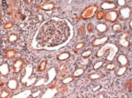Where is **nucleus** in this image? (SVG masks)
Masks as SVG:
<instances>
[{
  "label": "nucleus",
  "instance_id": "1",
  "mask_svg": "<svg viewBox=\"0 0 132 98\" xmlns=\"http://www.w3.org/2000/svg\"><path fill=\"white\" fill-rule=\"evenodd\" d=\"M34 71V66L32 64H29L25 67V74L21 79L22 84L26 87H30L35 83L37 80L36 77L32 78V75Z\"/></svg>",
  "mask_w": 132,
  "mask_h": 98
},
{
  "label": "nucleus",
  "instance_id": "2",
  "mask_svg": "<svg viewBox=\"0 0 132 98\" xmlns=\"http://www.w3.org/2000/svg\"><path fill=\"white\" fill-rule=\"evenodd\" d=\"M108 44V48L109 50V54L107 56L106 60L109 62H112L114 60V58L116 56V54L119 51V48L117 45L113 44V43H107Z\"/></svg>",
  "mask_w": 132,
  "mask_h": 98
},
{
  "label": "nucleus",
  "instance_id": "3",
  "mask_svg": "<svg viewBox=\"0 0 132 98\" xmlns=\"http://www.w3.org/2000/svg\"><path fill=\"white\" fill-rule=\"evenodd\" d=\"M128 35V32H125L119 35V37H118V43H119V44L123 48L126 49H127L130 46V42L127 40Z\"/></svg>",
  "mask_w": 132,
  "mask_h": 98
},
{
  "label": "nucleus",
  "instance_id": "4",
  "mask_svg": "<svg viewBox=\"0 0 132 98\" xmlns=\"http://www.w3.org/2000/svg\"><path fill=\"white\" fill-rule=\"evenodd\" d=\"M104 17L107 21L110 23H114L117 21L119 17V14L116 10H110L106 12V13L104 15Z\"/></svg>",
  "mask_w": 132,
  "mask_h": 98
},
{
  "label": "nucleus",
  "instance_id": "5",
  "mask_svg": "<svg viewBox=\"0 0 132 98\" xmlns=\"http://www.w3.org/2000/svg\"><path fill=\"white\" fill-rule=\"evenodd\" d=\"M120 17L119 19L121 21H125L130 18L131 14V9L129 7H123L119 9Z\"/></svg>",
  "mask_w": 132,
  "mask_h": 98
},
{
  "label": "nucleus",
  "instance_id": "6",
  "mask_svg": "<svg viewBox=\"0 0 132 98\" xmlns=\"http://www.w3.org/2000/svg\"><path fill=\"white\" fill-rule=\"evenodd\" d=\"M58 93V90L56 87L54 86H52L47 89V90L45 92L43 95H42L41 97L42 98H52L54 97L55 95Z\"/></svg>",
  "mask_w": 132,
  "mask_h": 98
},
{
  "label": "nucleus",
  "instance_id": "7",
  "mask_svg": "<svg viewBox=\"0 0 132 98\" xmlns=\"http://www.w3.org/2000/svg\"><path fill=\"white\" fill-rule=\"evenodd\" d=\"M24 64V61L23 59L20 58L17 59V60L14 62L13 66H12V68H13V72L15 73H20L21 70L22 69V68L23 67Z\"/></svg>",
  "mask_w": 132,
  "mask_h": 98
},
{
  "label": "nucleus",
  "instance_id": "8",
  "mask_svg": "<svg viewBox=\"0 0 132 98\" xmlns=\"http://www.w3.org/2000/svg\"><path fill=\"white\" fill-rule=\"evenodd\" d=\"M47 75H48V80L46 82L45 85H47L48 84L51 83L53 80L55 79L56 76V71L55 68H52L47 71Z\"/></svg>",
  "mask_w": 132,
  "mask_h": 98
},
{
  "label": "nucleus",
  "instance_id": "9",
  "mask_svg": "<svg viewBox=\"0 0 132 98\" xmlns=\"http://www.w3.org/2000/svg\"><path fill=\"white\" fill-rule=\"evenodd\" d=\"M109 36H104L102 37L101 38L95 39L93 41H92V46L93 47H98L99 46H100V45L105 44V43L109 40Z\"/></svg>",
  "mask_w": 132,
  "mask_h": 98
},
{
  "label": "nucleus",
  "instance_id": "10",
  "mask_svg": "<svg viewBox=\"0 0 132 98\" xmlns=\"http://www.w3.org/2000/svg\"><path fill=\"white\" fill-rule=\"evenodd\" d=\"M32 94V90L31 89H27L19 93L15 94V95L12 96L13 98H27L30 96Z\"/></svg>",
  "mask_w": 132,
  "mask_h": 98
},
{
  "label": "nucleus",
  "instance_id": "11",
  "mask_svg": "<svg viewBox=\"0 0 132 98\" xmlns=\"http://www.w3.org/2000/svg\"><path fill=\"white\" fill-rule=\"evenodd\" d=\"M100 8L102 10H112L117 8V6L113 2H104L101 4Z\"/></svg>",
  "mask_w": 132,
  "mask_h": 98
},
{
  "label": "nucleus",
  "instance_id": "12",
  "mask_svg": "<svg viewBox=\"0 0 132 98\" xmlns=\"http://www.w3.org/2000/svg\"><path fill=\"white\" fill-rule=\"evenodd\" d=\"M7 87L9 90H15L18 87V80L16 79H12L9 80L7 83Z\"/></svg>",
  "mask_w": 132,
  "mask_h": 98
},
{
  "label": "nucleus",
  "instance_id": "13",
  "mask_svg": "<svg viewBox=\"0 0 132 98\" xmlns=\"http://www.w3.org/2000/svg\"><path fill=\"white\" fill-rule=\"evenodd\" d=\"M0 73L3 76H6L9 74L10 68L7 64L3 63L1 65V66H0Z\"/></svg>",
  "mask_w": 132,
  "mask_h": 98
},
{
  "label": "nucleus",
  "instance_id": "14",
  "mask_svg": "<svg viewBox=\"0 0 132 98\" xmlns=\"http://www.w3.org/2000/svg\"><path fill=\"white\" fill-rule=\"evenodd\" d=\"M117 60L121 66H127L128 63V58L124 54H121L118 56Z\"/></svg>",
  "mask_w": 132,
  "mask_h": 98
},
{
  "label": "nucleus",
  "instance_id": "15",
  "mask_svg": "<svg viewBox=\"0 0 132 98\" xmlns=\"http://www.w3.org/2000/svg\"><path fill=\"white\" fill-rule=\"evenodd\" d=\"M17 54H18V52L15 50H13V49L7 50L4 52L5 57L8 59H13V58H15V57Z\"/></svg>",
  "mask_w": 132,
  "mask_h": 98
},
{
  "label": "nucleus",
  "instance_id": "16",
  "mask_svg": "<svg viewBox=\"0 0 132 98\" xmlns=\"http://www.w3.org/2000/svg\"><path fill=\"white\" fill-rule=\"evenodd\" d=\"M103 76V74L102 73L100 72H96V73H90L87 75V78L88 79L92 80H96L98 79H100Z\"/></svg>",
  "mask_w": 132,
  "mask_h": 98
},
{
  "label": "nucleus",
  "instance_id": "17",
  "mask_svg": "<svg viewBox=\"0 0 132 98\" xmlns=\"http://www.w3.org/2000/svg\"><path fill=\"white\" fill-rule=\"evenodd\" d=\"M96 29L99 33L102 34V33L107 32V29H108V27H107L106 24L101 23H99L96 26Z\"/></svg>",
  "mask_w": 132,
  "mask_h": 98
},
{
  "label": "nucleus",
  "instance_id": "18",
  "mask_svg": "<svg viewBox=\"0 0 132 98\" xmlns=\"http://www.w3.org/2000/svg\"><path fill=\"white\" fill-rule=\"evenodd\" d=\"M41 9L46 10V11H50V10H53V9L55 8V4L53 2H50L47 3V4L41 5L39 6Z\"/></svg>",
  "mask_w": 132,
  "mask_h": 98
},
{
  "label": "nucleus",
  "instance_id": "19",
  "mask_svg": "<svg viewBox=\"0 0 132 98\" xmlns=\"http://www.w3.org/2000/svg\"><path fill=\"white\" fill-rule=\"evenodd\" d=\"M70 57V54L68 52H64L59 54L57 56V60L59 61H64L68 59Z\"/></svg>",
  "mask_w": 132,
  "mask_h": 98
},
{
  "label": "nucleus",
  "instance_id": "20",
  "mask_svg": "<svg viewBox=\"0 0 132 98\" xmlns=\"http://www.w3.org/2000/svg\"><path fill=\"white\" fill-rule=\"evenodd\" d=\"M85 72V69L83 68H78L76 70H75V71L73 73V77L74 78H78V77L82 76Z\"/></svg>",
  "mask_w": 132,
  "mask_h": 98
},
{
  "label": "nucleus",
  "instance_id": "21",
  "mask_svg": "<svg viewBox=\"0 0 132 98\" xmlns=\"http://www.w3.org/2000/svg\"><path fill=\"white\" fill-rule=\"evenodd\" d=\"M127 70V66H121L120 68L118 69V70L116 71V75L118 77L122 76L123 75L125 74L126 73Z\"/></svg>",
  "mask_w": 132,
  "mask_h": 98
},
{
  "label": "nucleus",
  "instance_id": "22",
  "mask_svg": "<svg viewBox=\"0 0 132 98\" xmlns=\"http://www.w3.org/2000/svg\"><path fill=\"white\" fill-rule=\"evenodd\" d=\"M18 36L16 34H11L8 36V41L11 43H14L18 40Z\"/></svg>",
  "mask_w": 132,
  "mask_h": 98
},
{
  "label": "nucleus",
  "instance_id": "23",
  "mask_svg": "<svg viewBox=\"0 0 132 98\" xmlns=\"http://www.w3.org/2000/svg\"><path fill=\"white\" fill-rule=\"evenodd\" d=\"M47 65V62L46 60H43L42 62L39 64V66L38 68V71L39 72H42L46 69Z\"/></svg>",
  "mask_w": 132,
  "mask_h": 98
},
{
  "label": "nucleus",
  "instance_id": "24",
  "mask_svg": "<svg viewBox=\"0 0 132 98\" xmlns=\"http://www.w3.org/2000/svg\"><path fill=\"white\" fill-rule=\"evenodd\" d=\"M46 79H45V78H41L35 82V83L34 84V87H41V86H43V85H45V84H46Z\"/></svg>",
  "mask_w": 132,
  "mask_h": 98
},
{
  "label": "nucleus",
  "instance_id": "25",
  "mask_svg": "<svg viewBox=\"0 0 132 98\" xmlns=\"http://www.w3.org/2000/svg\"><path fill=\"white\" fill-rule=\"evenodd\" d=\"M92 54V51L91 50H88L86 51L83 52L82 54H81V57L83 59H87L88 57H90Z\"/></svg>",
  "mask_w": 132,
  "mask_h": 98
},
{
  "label": "nucleus",
  "instance_id": "26",
  "mask_svg": "<svg viewBox=\"0 0 132 98\" xmlns=\"http://www.w3.org/2000/svg\"><path fill=\"white\" fill-rule=\"evenodd\" d=\"M103 65H104L103 61L102 60L98 61V62H96L94 64V65H93V69L95 70V71H96V70H98L100 68H101Z\"/></svg>",
  "mask_w": 132,
  "mask_h": 98
},
{
  "label": "nucleus",
  "instance_id": "27",
  "mask_svg": "<svg viewBox=\"0 0 132 98\" xmlns=\"http://www.w3.org/2000/svg\"><path fill=\"white\" fill-rule=\"evenodd\" d=\"M74 80V78L73 76H69L67 77V78H64L62 80V83L64 85H67L69 83H70L71 82H72L73 80Z\"/></svg>",
  "mask_w": 132,
  "mask_h": 98
},
{
  "label": "nucleus",
  "instance_id": "28",
  "mask_svg": "<svg viewBox=\"0 0 132 98\" xmlns=\"http://www.w3.org/2000/svg\"><path fill=\"white\" fill-rule=\"evenodd\" d=\"M10 92L7 90H3L1 93V97L2 98H6V97H9L10 96Z\"/></svg>",
  "mask_w": 132,
  "mask_h": 98
},
{
  "label": "nucleus",
  "instance_id": "29",
  "mask_svg": "<svg viewBox=\"0 0 132 98\" xmlns=\"http://www.w3.org/2000/svg\"><path fill=\"white\" fill-rule=\"evenodd\" d=\"M112 29L114 32H119L122 30V26L120 24H114L112 26Z\"/></svg>",
  "mask_w": 132,
  "mask_h": 98
},
{
  "label": "nucleus",
  "instance_id": "30",
  "mask_svg": "<svg viewBox=\"0 0 132 98\" xmlns=\"http://www.w3.org/2000/svg\"><path fill=\"white\" fill-rule=\"evenodd\" d=\"M116 68V65L113 64V63H109L107 64V65L105 66V69L107 71H112L114 69H115Z\"/></svg>",
  "mask_w": 132,
  "mask_h": 98
},
{
  "label": "nucleus",
  "instance_id": "31",
  "mask_svg": "<svg viewBox=\"0 0 132 98\" xmlns=\"http://www.w3.org/2000/svg\"><path fill=\"white\" fill-rule=\"evenodd\" d=\"M86 45V43L84 41H81L78 43L77 44L75 45V49L76 50H80L83 48H84L85 46Z\"/></svg>",
  "mask_w": 132,
  "mask_h": 98
},
{
  "label": "nucleus",
  "instance_id": "32",
  "mask_svg": "<svg viewBox=\"0 0 132 98\" xmlns=\"http://www.w3.org/2000/svg\"><path fill=\"white\" fill-rule=\"evenodd\" d=\"M13 26V23L11 22V21H9V22H7L6 24H4V29H11V28Z\"/></svg>",
  "mask_w": 132,
  "mask_h": 98
},
{
  "label": "nucleus",
  "instance_id": "33",
  "mask_svg": "<svg viewBox=\"0 0 132 98\" xmlns=\"http://www.w3.org/2000/svg\"><path fill=\"white\" fill-rule=\"evenodd\" d=\"M41 92H42V91H41V90H38L37 91H36L35 92L32 93V95H31V96H32L33 97H37L39 95H40L41 93Z\"/></svg>",
  "mask_w": 132,
  "mask_h": 98
},
{
  "label": "nucleus",
  "instance_id": "34",
  "mask_svg": "<svg viewBox=\"0 0 132 98\" xmlns=\"http://www.w3.org/2000/svg\"><path fill=\"white\" fill-rule=\"evenodd\" d=\"M104 12L102 11H99L96 15V18L98 19V20H101V19L104 17Z\"/></svg>",
  "mask_w": 132,
  "mask_h": 98
},
{
  "label": "nucleus",
  "instance_id": "35",
  "mask_svg": "<svg viewBox=\"0 0 132 98\" xmlns=\"http://www.w3.org/2000/svg\"><path fill=\"white\" fill-rule=\"evenodd\" d=\"M87 31L89 33H91L93 31V25L92 23H89L87 25Z\"/></svg>",
  "mask_w": 132,
  "mask_h": 98
},
{
  "label": "nucleus",
  "instance_id": "36",
  "mask_svg": "<svg viewBox=\"0 0 132 98\" xmlns=\"http://www.w3.org/2000/svg\"><path fill=\"white\" fill-rule=\"evenodd\" d=\"M117 3L118 6L120 7H124L125 5H126V1L125 0H118L117 1Z\"/></svg>",
  "mask_w": 132,
  "mask_h": 98
},
{
  "label": "nucleus",
  "instance_id": "37",
  "mask_svg": "<svg viewBox=\"0 0 132 98\" xmlns=\"http://www.w3.org/2000/svg\"><path fill=\"white\" fill-rule=\"evenodd\" d=\"M101 88V85H96V87H93V88H92V91H93V92H96L97 90H100Z\"/></svg>",
  "mask_w": 132,
  "mask_h": 98
},
{
  "label": "nucleus",
  "instance_id": "38",
  "mask_svg": "<svg viewBox=\"0 0 132 98\" xmlns=\"http://www.w3.org/2000/svg\"><path fill=\"white\" fill-rule=\"evenodd\" d=\"M130 29H132V21L130 20Z\"/></svg>",
  "mask_w": 132,
  "mask_h": 98
}]
</instances>
